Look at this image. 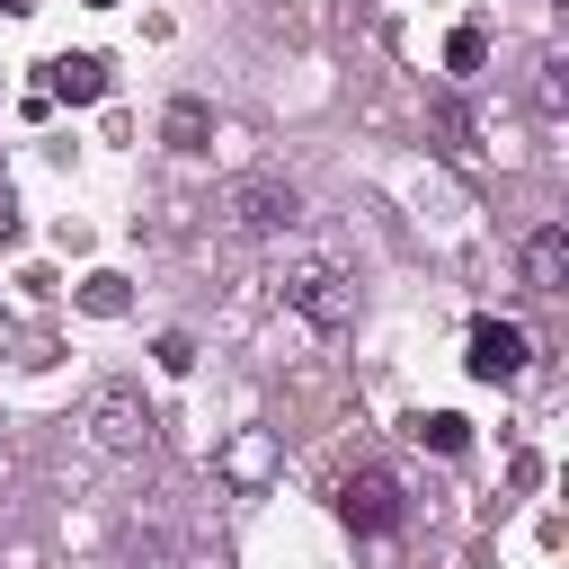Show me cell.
<instances>
[{"mask_svg": "<svg viewBox=\"0 0 569 569\" xmlns=\"http://www.w3.org/2000/svg\"><path fill=\"white\" fill-rule=\"evenodd\" d=\"M160 133H169V151H204V142H213V107H204V98H169Z\"/></svg>", "mask_w": 569, "mask_h": 569, "instance_id": "obj_8", "label": "cell"}, {"mask_svg": "<svg viewBox=\"0 0 569 569\" xmlns=\"http://www.w3.org/2000/svg\"><path fill=\"white\" fill-rule=\"evenodd\" d=\"M89 418H98V445H107V453H142V445H151V409H142L133 391H98Z\"/></svg>", "mask_w": 569, "mask_h": 569, "instance_id": "obj_5", "label": "cell"}, {"mask_svg": "<svg viewBox=\"0 0 569 569\" xmlns=\"http://www.w3.org/2000/svg\"><path fill=\"white\" fill-rule=\"evenodd\" d=\"M80 302H89V311H124V284H116V276H89Z\"/></svg>", "mask_w": 569, "mask_h": 569, "instance_id": "obj_12", "label": "cell"}, {"mask_svg": "<svg viewBox=\"0 0 569 569\" xmlns=\"http://www.w3.org/2000/svg\"><path fill=\"white\" fill-rule=\"evenodd\" d=\"M284 302H293L311 329H347V320H356V276H347L338 258H302V267L284 276Z\"/></svg>", "mask_w": 569, "mask_h": 569, "instance_id": "obj_2", "label": "cell"}, {"mask_svg": "<svg viewBox=\"0 0 569 569\" xmlns=\"http://www.w3.org/2000/svg\"><path fill=\"white\" fill-rule=\"evenodd\" d=\"M480 62H489V36H480V27H453V44H445V71H453V80H471Z\"/></svg>", "mask_w": 569, "mask_h": 569, "instance_id": "obj_10", "label": "cell"}, {"mask_svg": "<svg viewBox=\"0 0 569 569\" xmlns=\"http://www.w3.org/2000/svg\"><path fill=\"white\" fill-rule=\"evenodd\" d=\"M9 9H27V0H0V18H9Z\"/></svg>", "mask_w": 569, "mask_h": 569, "instance_id": "obj_14", "label": "cell"}, {"mask_svg": "<svg viewBox=\"0 0 569 569\" xmlns=\"http://www.w3.org/2000/svg\"><path fill=\"white\" fill-rule=\"evenodd\" d=\"M222 213H231V231H240V240H267V231H284V222H302V196H293V178H276V169H258V178H231V196H222Z\"/></svg>", "mask_w": 569, "mask_h": 569, "instance_id": "obj_1", "label": "cell"}, {"mask_svg": "<svg viewBox=\"0 0 569 569\" xmlns=\"http://www.w3.org/2000/svg\"><path fill=\"white\" fill-rule=\"evenodd\" d=\"M427 124H436V142H445V151H471V116H462V98H453V89L427 107Z\"/></svg>", "mask_w": 569, "mask_h": 569, "instance_id": "obj_9", "label": "cell"}, {"mask_svg": "<svg viewBox=\"0 0 569 569\" xmlns=\"http://www.w3.org/2000/svg\"><path fill=\"white\" fill-rule=\"evenodd\" d=\"M418 445H436V453H462V445H471V427H462L453 409H436V418H418Z\"/></svg>", "mask_w": 569, "mask_h": 569, "instance_id": "obj_11", "label": "cell"}, {"mask_svg": "<svg viewBox=\"0 0 569 569\" xmlns=\"http://www.w3.org/2000/svg\"><path fill=\"white\" fill-rule=\"evenodd\" d=\"M44 98H80V107L107 98V62H98V53H53V62H44Z\"/></svg>", "mask_w": 569, "mask_h": 569, "instance_id": "obj_7", "label": "cell"}, {"mask_svg": "<svg viewBox=\"0 0 569 569\" xmlns=\"http://www.w3.org/2000/svg\"><path fill=\"white\" fill-rule=\"evenodd\" d=\"M89 9H116V0H89Z\"/></svg>", "mask_w": 569, "mask_h": 569, "instance_id": "obj_15", "label": "cell"}, {"mask_svg": "<svg viewBox=\"0 0 569 569\" xmlns=\"http://www.w3.org/2000/svg\"><path fill=\"white\" fill-rule=\"evenodd\" d=\"M462 365H471V382H516V373L533 365V338H525L516 320H471Z\"/></svg>", "mask_w": 569, "mask_h": 569, "instance_id": "obj_4", "label": "cell"}, {"mask_svg": "<svg viewBox=\"0 0 569 569\" xmlns=\"http://www.w3.org/2000/svg\"><path fill=\"white\" fill-rule=\"evenodd\" d=\"M525 293H569V222H542L525 240Z\"/></svg>", "mask_w": 569, "mask_h": 569, "instance_id": "obj_6", "label": "cell"}, {"mask_svg": "<svg viewBox=\"0 0 569 569\" xmlns=\"http://www.w3.org/2000/svg\"><path fill=\"white\" fill-rule=\"evenodd\" d=\"M9 240H18V213H9V196H0V249H9Z\"/></svg>", "mask_w": 569, "mask_h": 569, "instance_id": "obj_13", "label": "cell"}, {"mask_svg": "<svg viewBox=\"0 0 569 569\" xmlns=\"http://www.w3.org/2000/svg\"><path fill=\"white\" fill-rule=\"evenodd\" d=\"M338 516H347L356 533H400V516H409V489H400L382 462H365V471L338 489Z\"/></svg>", "mask_w": 569, "mask_h": 569, "instance_id": "obj_3", "label": "cell"}]
</instances>
